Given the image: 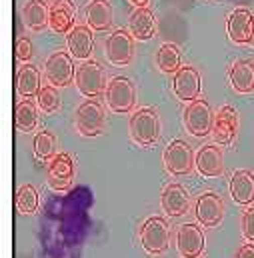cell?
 Here are the masks:
<instances>
[{"mask_svg":"<svg viewBox=\"0 0 254 258\" xmlns=\"http://www.w3.org/2000/svg\"><path fill=\"white\" fill-rule=\"evenodd\" d=\"M240 228H242V236H244V240H246V242H254V206H250V208L244 210Z\"/></svg>","mask_w":254,"mask_h":258,"instance_id":"32","label":"cell"},{"mask_svg":"<svg viewBox=\"0 0 254 258\" xmlns=\"http://www.w3.org/2000/svg\"><path fill=\"white\" fill-rule=\"evenodd\" d=\"M76 130L86 136V138H92V136H98L102 130H104V110H102V104L96 102L94 98H88L86 102H82L76 110Z\"/></svg>","mask_w":254,"mask_h":258,"instance_id":"8","label":"cell"},{"mask_svg":"<svg viewBox=\"0 0 254 258\" xmlns=\"http://www.w3.org/2000/svg\"><path fill=\"white\" fill-rule=\"evenodd\" d=\"M76 6L72 0H54L50 6V28L58 34H68L74 28Z\"/></svg>","mask_w":254,"mask_h":258,"instance_id":"21","label":"cell"},{"mask_svg":"<svg viewBox=\"0 0 254 258\" xmlns=\"http://www.w3.org/2000/svg\"><path fill=\"white\" fill-rule=\"evenodd\" d=\"M176 250L182 258H198L204 250V232L198 224H180L176 230Z\"/></svg>","mask_w":254,"mask_h":258,"instance_id":"15","label":"cell"},{"mask_svg":"<svg viewBox=\"0 0 254 258\" xmlns=\"http://www.w3.org/2000/svg\"><path fill=\"white\" fill-rule=\"evenodd\" d=\"M194 158L196 154L192 152L190 144L176 138L172 140L164 154H162V162H164V168L170 172V174H176V176H182V174H188L192 168H194Z\"/></svg>","mask_w":254,"mask_h":258,"instance_id":"6","label":"cell"},{"mask_svg":"<svg viewBox=\"0 0 254 258\" xmlns=\"http://www.w3.org/2000/svg\"><path fill=\"white\" fill-rule=\"evenodd\" d=\"M32 150H34V156L38 160H52L56 156V138H54V134L48 132V130L36 132V136L32 140Z\"/></svg>","mask_w":254,"mask_h":258,"instance_id":"28","label":"cell"},{"mask_svg":"<svg viewBox=\"0 0 254 258\" xmlns=\"http://www.w3.org/2000/svg\"><path fill=\"white\" fill-rule=\"evenodd\" d=\"M182 120H184V128L188 130V134L196 136V138H202V136L210 134L212 124H214L210 104L202 98H196V100L188 102L186 108H184Z\"/></svg>","mask_w":254,"mask_h":258,"instance_id":"5","label":"cell"},{"mask_svg":"<svg viewBox=\"0 0 254 258\" xmlns=\"http://www.w3.org/2000/svg\"><path fill=\"white\" fill-rule=\"evenodd\" d=\"M74 62H72V54H66L62 50L50 54L44 62V76L48 80V84L64 88L74 80Z\"/></svg>","mask_w":254,"mask_h":258,"instance_id":"9","label":"cell"},{"mask_svg":"<svg viewBox=\"0 0 254 258\" xmlns=\"http://www.w3.org/2000/svg\"><path fill=\"white\" fill-rule=\"evenodd\" d=\"M140 244L152 256H160V254L166 252V248L170 244V228H168V224L162 216H150L142 224Z\"/></svg>","mask_w":254,"mask_h":258,"instance_id":"2","label":"cell"},{"mask_svg":"<svg viewBox=\"0 0 254 258\" xmlns=\"http://www.w3.org/2000/svg\"><path fill=\"white\" fill-rule=\"evenodd\" d=\"M16 208L20 214H34L38 208V192L32 184H24L20 186V190L16 192Z\"/></svg>","mask_w":254,"mask_h":258,"instance_id":"30","label":"cell"},{"mask_svg":"<svg viewBox=\"0 0 254 258\" xmlns=\"http://www.w3.org/2000/svg\"><path fill=\"white\" fill-rule=\"evenodd\" d=\"M230 196L236 204L248 206L254 202V172L236 170L230 176Z\"/></svg>","mask_w":254,"mask_h":258,"instance_id":"22","label":"cell"},{"mask_svg":"<svg viewBox=\"0 0 254 258\" xmlns=\"http://www.w3.org/2000/svg\"><path fill=\"white\" fill-rule=\"evenodd\" d=\"M128 30L134 36V40H150L156 32V18L154 14L142 6V8H134L128 16Z\"/></svg>","mask_w":254,"mask_h":258,"instance_id":"19","label":"cell"},{"mask_svg":"<svg viewBox=\"0 0 254 258\" xmlns=\"http://www.w3.org/2000/svg\"><path fill=\"white\" fill-rule=\"evenodd\" d=\"M160 204H162V210L166 216H182L188 212L190 194L182 184L172 182V184L164 186V190L160 194Z\"/></svg>","mask_w":254,"mask_h":258,"instance_id":"17","label":"cell"},{"mask_svg":"<svg viewBox=\"0 0 254 258\" xmlns=\"http://www.w3.org/2000/svg\"><path fill=\"white\" fill-rule=\"evenodd\" d=\"M194 214L196 220L204 226V228H214L222 222L224 216V202L216 192H204L196 198L194 204Z\"/></svg>","mask_w":254,"mask_h":258,"instance_id":"10","label":"cell"},{"mask_svg":"<svg viewBox=\"0 0 254 258\" xmlns=\"http://www.w3.org/2000/svg\"><path fill=\"white\" fill-rule=\"evenodd\" d=\"M238 132V112L234 106L226 104L222 106L216 116H214V124H212V138L216 144L220 146H228L234 142Z\"/></svg>","mask_w":254,"mask_h":258,"instance_id":"13","label":"cell"},{"mask_svg":"<svg viewBox=\"0 0 254 258\" xmlns=\"http://www.w3.org/2000/svg\"><path fill=\"white\" fill-rule=\"evenodd\" d=\"M22 18L30 30L40 32L50 26V6H46L42 0H26L22 6Z\"/></svg>","mask_w":254,"mask_h":258,"instance_id":"23","label":"cell"},{"mask_svg":"<svg viewBox=\"0 0 254 258\" xmlns=\"http://www.w3.org/2000/svg\"><path fill=\"white\" fill-rule=\"evenodd\" d=\"M106 58L114 66H128L134 56V36L130 34L128 28H116L110 32L106 44Z\"/></svg>","mask_w":254,"mask_h":258,"instance_id":"7","label":"cell"},{"mask_svg":"<svg viewBox=\"0 0 254 258\" xmlns=\"http://www.w3.org/2000/svg\"><path fill=\"white\" fill-rule=\"evenodd\" d=\"M194 168L204 178H216L224 174V156L216 144H204L194 158Z\"/></svg>","mask_w":254,"mask_h":258,"instance_id":"14","label":"cell"},{"mask_svg":"<svg viewBox=\"0 0 254 258\" xmlns=\"http://www.w3.org/2000/svg\"><path fill=\"white\" fill-rule=\"evenodd\" d=\"M14 126L20 132H32L38 126V110L30 98H24L14 108Z\"/></svg>","mask_w":254,"mask_h":258,"instance_id":"26","label":"cell"},{"mask_svg":"<svg viewBox=\"0 0 254 258\" xmlns=\"http://www.w3.org/2000/svg\"><path fill=\"white\" fill-rule=\"evenodd\" d=\"M250 44L254 46V18H252V34H250Z\"/></svg>","mask_w":254,"mask_h":258,"instance_id":"35","label":"cell"},{"mask_svg":"<svg viewBox=\"0 0 254 258\" xmlns=\"http://www.w3.org/2000/svg\"><path fill=\"white\" fill-rule=\"evenodd\" d=\"M252 12L248 8H234L226 22L228 38L234 44H250L252 34Z\"/></svg>","mask_w":254,"mask_h":258,"instance_id":"16","label":"cell"},{"mask_svg":"<svg viewBox=\"0 0 254 258\" xmlns=\"http://www.w3.org/2000/svg\"><path fill=\"white\" fill-rule=\"evenodd\" d=\"M128 2H130L134 8H142V6H146V4H148V0H128Z\"/></svg>","mask_w":254,"mask_h":258,"instance_id":"34","label":"cell"},{"mask_svg":"<svg viewBox=\"0 0 254 258\" xmlns=\"http://www.w3.org/2000/svg\"><path fill=\"white\" fill-rule=\"evenodd\" d=\"M46 180H48V186L52 190H58V192L60 190H68L72 186V180H74V160L66 152H58L48 162Z\"/></svg>","mask_w":254,"mask_h":258,"instance_id":"12","label":"cell"},{"mask_svg":"<svg viewBox=\"0 0 254 258\" xmlns=\"http://www.w3.org/2000/svg\"><path fill=\"white\" fill-rule=\"evenodd\" d=\"M86 24L96 30H108L112 26V4L108 0H90L86 6Z\"/></svg>","mask_w":254,"mask_h":258,"instance_id":"24","label":"cell"},{"mask_svg":"<svg viewBox=\"0 0 254 258\" xmlns=\"http://www.w3.org/2000/svg\"><path fill=\"white\" fill-rule=\"evenodd\" d=\"M228 80L234 92L238 94H250L254 90V62L248 58L234 60L228 70Z\"/></svg>","mask_w":254,"mask_h":258,"instance_id":"20","label":"cell"},{"mask_svg":"<svg viewBox=\"0 0 254 258\" xmlns=\"http://www.w3.org/2000/svg\"><path fill=\"white\" fill-rule=\"evenodd\" d=\"M36 104H38V108H40L42 112H46V114H52V112L60 110L62 100H60L58 88L52 86V84L44 86V88L38 92V96H36Z\"/></svg>","mask_w":254,"mask_h":258,"instance_id":"29","label":"cell"},{"mask_svg":"<svg viewBox=\"0 0 254 258\" xmlns=\"http://www.w3.org/2000/svg\"><path fill=\"white\" fill-rule=\"evenodd\" d=\"M128 132L134 144L148 148L154 146L160 138V116L154 108H140L134 110L128 122Z\"/></svg>","mask_w":254,"mask_h":258,"instance_id":"1","label":"cell"},{"mask_svg":"<svg viewBox=\"0 0 254 258\" xmlns=\"http://www.w3.org/2000/svg\"><path fill=\"white\" fill-rule=\"evenodd\" d=\"M172 88H174V94L178 100L182 102H192L200 96L202 92V80H200V74L194 66L186 64L180 66L176 72H174V80H172Z\"/></svg>","mask_w":254,"mask_h":258,"instance_id":"11","label":"cell"},{"mask_svg":"<svg viewBox=\"0 0 254 258\" xmlns=\"http://www.w3.org/2000/svg\"><path fill=\"white\" fill-rule=\"evenodd\" d=\"M104 96H106L108 108L116 114L130 112L136 104V88L126 76H112L106 84Z\"/></svg>","mask_w":254,"mask_h":258,"instance_id":"3","label":"cell"},{"mask_svg":"<svg viewBox=\"0 0 254 258\" xmlns=\"http://www.w3.org/2000/svg\"><path fill=\"white\" fill-rule=\"evenodd\" d=\"M236 258H254V242H246L236 250Z\"/></svg>","mask_w":254,"mask_h":258,"instance_id":"33","label":"cell"},{"mask_svg":"<svg viewBox=\"0 0 254 258\" xmlns=\"http://www.w3.org/2000/svg\"><path fill=\"white\" fill-rule=\"evenodd\" d=\"M16 90L24 98L38 96V92L42 90V80H40V72H38L36 66L22 64L18 68V74H16Z\"/></svg>","mask_w":254,"mask_h":258,"instance_id":"25","label":"cell"},{"mask_svg":"<svg viewBox=\"0 0 254 258\" xmlns=\"http://www.w3.org/2000/svg\"><path fill=\"white\" fill-rule=\"evenodd\" d=\"M68 52L78 60H88L94 50V36L88 24H76L66 36Z\"/></svg>","mask_w":254,"mask_h":258,"instance_id":"18","label":"cell"},{"mask_svg":"<svg viewBox=\"0 0 254 258\" xmlns=\"http://www.w3.org/2000/svg\"><path fill=\"white\" fill-rule=\"evenodd\" d=\"M74 80H76V88L86 98H96L98 94H102L106 90L104 70L96 60H84L76 68Z\"/></svg>","mask_w":254,"mask_h":258,"instance_id":"4","label":"cell"},{"mask_svg":"<svg viewBox=\"0 0 254 258\" xmlns=\"http://www.w3.org/2000/svg\"><path fill=\"white\" fill-rule=\"evenodd\" d=\"M156 66L166 74H174L180 68V50L174 42H164L156 50Z\"/></svg>","mask_w":254,"mask_h":258,"instance_id":"27","label":"cell"},{"mask_svg":"<svg viewBox=\"0 0 254 258\" xmlns=\"http://www.w3.org/2000/svg\"><path fill=\"white\" fill-rule=\"evenodd\" d=\"M14 56L18 62H28L32 58V42L26 36H20L14 44Z\"/></svg>","mask_w":254,"mask_h":258,"instance_id":"31","label":"cell"}]
</instances>
